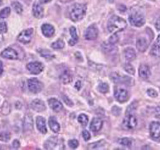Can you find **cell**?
<instances>
[{"instance_id": "cb8c5ba5", "label": "cell", "mask_w": 160, "mask_h": 150, "mask_svg": "<svg viewBox=\"0 0 160 150\" xmlns=\"http://www.w3.org/2000/svg\"><path fill=\"white\" fill-rule=\"evenodd\" d=\"M48 126H49L50 129L53 132H58L60 131V126L58 123V121H56V119L53 117H51L48 121Z\"/></svg>"}, {"instance_id": "c3c4849f", "label": "cell", "mask_w": 160, "mask_h": 150, "mask_svg": "<svg viewBox=\"0 0 160 150\" xmlns=\"http://www.w3.org/2000/svg\"><path fill=\"white\" fill-rule=\"evenodd\" d=\"M80 84H82V82L80 81H76V89H80V87H82V85L80 86Z\"/></svg>"}, {"instance_id": "74e56055", "label": "cell", "mask_w": 160, "mask_h": 150, "mask_svg": "<svg viewBox=\"0 0 160 150\" xmlns=\"http://www.w3.org/2000/svg\"><path fill=\"white\" fill-rule=\"evenodd\" d=\"M8 31V27H7V24L4 21L0 22V32L1 33H6Z\"/></svg>"}, {"instance_id": "7402d4cb", "label": "cell", "mask_w": 160, "mask_h": 150, "mask_svg": "<svg viewBox=\"0 0 160 150\" xmlns=\"http://www.w3.org/2000/svg\"><path fill=\"white\" fill-rule=\"evenodd\" d=\"M32 14L36 18H42L43 16V8L39 3H34L32 7Z\"/></svg>"}, {"instance_id": "484cf974", "label": "cell", "mask_w": 160, "mask_h": 150, "mask_svg": "<svg viewBox=\"0 0 160 150\" xmlns=\"http://www.w3.org/2000/svg\"><path fill=\"white\" fill-rule=\"evenodd\" d=\"M70 35H71V38H70V40L69 41V44H70V45L73 46V45H75V44L77 43V41H78V35L76 33V27L71 26L70 28Z\"/></svg>"}, {"instance_id": "e0dca14e", "label": "cell", "mask_w": 160, "mask_h": 150, "mask_svg": "<svg viewBox=\"0 0 160 150\" xmlns=\"http://www.w3.org/2000/svg\"><path fill=\"white\" fill-rule=\"evenodd\" d=\"M48 105L55 112H59L63 109V105H62L61 102L58 101V99H56V98H50L48 100Z\"/></svg>"}, {"instance_id": "83f0119b", "label": "cell", "mask_w": 160, "mask_h": 150, "mask_svg": "<svg viewBox=\"0 0 160 150\" xmlns=\"http://www.w3.org/2000/svg\"><path fill=\"white\" fill-rule=\"evenodd\" d=\"M105 146L104 141H99L95 143H92L88 146L89 149H101Z\"/></svg>"}, {"instance_id": "d4e9b609", "label": "cell", "mask_w": 160, "mask_h": 150, "mask_svg": "<svg viewBox=\"0 0 160 150\" xmlns=\"http://www.w3.org/2000/svg\"><path fill=\"white\" fill-rule=\"evenodd\" d=\"M72 74L69 71V70H65L64 72L62 73L60 75V80L64 84H68L71 82L72 81Z\"/></svg>"}, {"instance_id": "44dd1931", "label": "cell", "mask_w": 160, "mask_h": 150, "mask_svg": "<svg viewBox=\"0 0 160 150\" xmlns=\"http://www.w3.org/2000/svg\"><path fill=\"white\" fill-rule=\"evenodd\" d=\"M24 131L25 132H30L33 128V121L32 117L30 115H26L24 119Z\"/></svg>"}, {"instance_id": "8992f818", "label": "cell", "mask_w": 160, "mask_h": 150, "mask_svg": "<svg viewBox=\"0 0 160 150\" xmlns=\"http://www.w3.org/2000/svg\"><path fill=\"white\" fill-rule=\"evenodd\" d=\"M137 125V120L136 118V116H134L131 114H127V116L124 119L123 121V127L124 129L126 130H133L134 128H136Z\"/></svg>"}, {"instance_id": "5b68a950", "label": "cell", "mask_w": 160, "mask_h": 150, "mask_svg": "<svg viewBox=\"0 0 160 150\" xmlns=\"http://www.w3.org/2000/svg\"><path fill=\"white\" fill-rule=\"evenodd\" d=\"M110 79L115 83H123L126 85H132L133 84V79L129 77L127 75H121L118 73L113 72L110 74Z\"/></svg>"}, {"instance_id": "6da1fadb", "label": "cell", "mask_w": 160, "mask_h": 150, "mask_svg": "<svg viewBox=\"0 0 160 150\" xmlns=\"http://www.w3.org/2000/svg\"><path fill=\"white\" fill-rule=\"evenodd\" d=\"M127 23L123 18H120L117 15H113L108 20V30L111 33H117L121 32L126 28Z\"/></svg>"}, {"instance_id": "f546056e", "label": "cell", "mask_w": 160, "mask_h": 150, "mask_svg": "<svg viewBox=\"0 0 160 150\" xmlns=\"http://www.w3.org/2000/svg\"><path fill=\"white\" fill-rule=\"evenodd\" d=\"M51 46H52V49H61L64 47V42L61 39H58L54 43H52Z\"/></svg>"}, {"instance_id": "1f68e13d", "label": "cell", "mask_w": 160, "mask_h": 150, "mask_svg": "<svg viewBox=\"0 0 160 150\" xmlns=\"http://www.w3.org/2000/svg\"><path fill=\"white\" fill-rule=\"evenodd\" d=\"M78 121L80 124H82V126L86 127L88 123V117L86 115H84V114H82V115L79 116Z\"/></svg>"}, {"instance_id": "5bb4252c", "label": "cell", "mask_w": 160, "mask_h": 150, "mask_svg": "<svg viewBox=\"0 0 160 150\" xmlns=\"http://www.w3.org/2000/svg\"><path fill=\"white\" fill-rule=\"evenodd\" d=\"M31 107L33 110H35L37 112H42L46 110V106L44 102L41 99H35L32 102Z\"/></svg>"}, {"instance_id": "4316f807", "label": "cell", "mask_w": 160, "mask_h": 150, "mask_svg": "<svg viewBox=\"0 0 160 150\" xmlns=\"http://www.w3.org/2000/svg\"><path fill=\"white\" fill-rule=\"evenodd\" d=\"M102 48L106 54H114V52L117 51V49L115 47H114V44H111L109 43H108V44H103L102 45Z\"/></svg>"}, {"instance_id": "816d5d0a", "label": "cell", "mask_w": 160, "mask_h": 150, "mask_svg": "<svg viewBox=\"0 0 160 150\" xmlns=\"http://www.w3.org/2000/svg\"><path fill=\"white\" fill-rule=\"evenodd\" d=\"M40 1V3H49L51 2L52 0H39Z\"/></svg>"}, {"instance_id": "e575fe53", "label": "cell", "mask_w": 160, "mask_h": 150, "mask_svg": "<svg viewBox=\"0 0 160 150\" xmlns=\"http://www.w3.org/2000/svg\"><path fill=\"white\" fill-rule=\"evenodd\" d=\"M39 53H40V55H42V57L46 59H52L54 58V56L49 52V51H48V50H39Z\"/></svg>"}, {"instance_id": "9a60e30c", "label": "cell", "mask_w": 160, "mask_h": 150, "mask_svg": "<svg viewBox=\"0 0 160 150\" xmlns=\"http://www.w3.org/2000/svg\"><path fill=\"white\" fill-rule=\"evenodd\" d=\"M42 32L47 38H51V37H52L54 35L55 30H54V27L52 25L43 24L42 26Z\"/></svg>"}, {"instance_id": "7c38bea8", "label": "cell", "mask_w": 160, "mask_h": 150, "mask_svg": "<svg viewBox=\"0 0 160 150\" xmlns=\"http://www.w3.org/2000/svg\"><path fill=\"white\" fill-rule=\"evenodd\" d=\"M1 56L3 58L8 59H17L18 53L12 48H7L1 53Z\"/></svg>"}, {"instance_id": "2e32d148", "label": "cell", "mask_w": 160, "mask_h": 150, "mask_svg": "<svg viewBox=\"0 0 160 150\" xmlns=\"http://www.w3.org/2000/svg\"><path fill=\"white\" fill-rule=\"evenodd\" d=\"M102 124H103V122H102L101 119L94 118L92 120V121L91 122V130L93 132H99V131L102 129Z\"/></svg>"}, {"instance_id": "681fc988", "label": "cell", "mask_w": 160, "mask_h": 150, "mask_svg": "<svg viewBox=\"0 0 160 150\" xmlns=\"http://www.w3.org/2000/svg\"><path fill=\"white\" fill-rule=\"evenodd\" d=\"M64 100H65V103H66V104H69V105H73V104L70 102V100L69 99V98H66L65 97H64Z\"/></svg>"}, {"instance_id": "603a6c76", "label": "cell", "mask_w": 160, "mask_h": 150, "mask_svg": "<svg viewBox=\"0 0 160 150\" xmlns=\"http://www.w3.org/2000/svg\"><path fill=\"white\" fill-rule=\"evenodd\" d=\"M124 54H125V59L127 61H129V62L134 60L135 59H136V57H137L136 51H135L133 49H131V48H128V49H125Z\"/></svg>"}, {"instance_id": "f1b7e54d", "label": "cell", "mask_w": 160, "mask_h": 150, "mask_svg": "<svg viewBox=\"0 0 160 150\" xmlns=\"http://www.w3.org/2000/svg\"><path fill=\"white\" fill-rule=\"evenodd\" d=\"M98 89L100 92L102 93H107L108 92V85L107 83H104V82H100L98 86Z\"/></svg>"}, {"instance_id": "f5cc1de1", "label": "cell", "mask_w": 160, "mask_h": 150, "mask_svg": "<svg viewBox=\"0 0 160 150\" xmlns=\"http://www.w3.org/2000/svg\"><path fill=\"white\" fill-rule=\"evenodd\" d=\"M156 45L158 46L160 48V35L158 37V39H157V43H156Z\"/></svg>"}, {"instance_id": "db71d44e", "label": "cell", "mask_w": 160, "mask_h": 150, "mask_svg": "<svg viewBox=\"0 0 160 150\" xmlns=\"http://www.w3.org/2000/svg\"><path fill=\"white\" fill-rule=\"evenodd\" d=\"M3 33H1V32H0V44H1V43H2V42H3Z\"/></svg>"}, {"instance_id": "60d3db41", "label": "cell", "mask_w": 160, "mask_h": 150, "mask_svg": "<svg viewBox=\"0 0 160 150\" xmlns=\"http://www.w3.org/2000/svg\"><path fill=\"white\" fill-rule=\"evenodd\" d=\"M4 110H7L8 113H9V111H10V108H9V104H8V102H5V103L3 104V107H2V109H1V113L3 114Z\"/></svg>"}, {"instance_id": "d6a6232c", "label": "cell", "mask_w": 160, "mask_h": 150, "mask_svg": "<svg viewBox=\"0 0 160 150\" xmlns=\"http://www.w3.org/2000/svg\"><path fill=\"white\" fill-rule=\"evenodd\" d=\"M12 6L15 9V11L17 13V14H21L23 12V7L21 5V3L19 2H13L12 3Z\"/></svg>"}, {"instance_id": "f6af8a7d", "label": "cell", "mask_w": 160, "mask_h": 150, "mask_svg": "<svg viewBox=\"0 0 160 150\" xmlns=\"http://www.w3.org/2000/svg\"><path fill=\"white\" fill-rule=\"evenodd\" d=\"M12 146H13V147L15 149H17L21 146V143H20V142L18 141V140H15V141L13 142V143H12Z\"/></svg>"}, {"instance_id": "3957f363", "label": "cell", "mask_w": 160, "mask_h": 150, "mask_svg": "<svg viewBox=\"0 0 160 150\" xmlns=\"http://www.w3.org/2000/svg\"><path fill=\"white\" fill-rule=\"evenodd\" d=\"M44 147L46 149H64V142L57 137H50L48 140H47Z\"/></svg>"}, {"instance_id": "7a4b0ae2", "label": "cell", "mask_w": 160, "mask_h": 150, "mask_svg": "<svg viewBox=\"0 0 160 150\" xmlns=\"http://www.w3.org/2000/svg\"><path fill=\"white\" fill-rule=\"evenodd\" d=\"M87 4L85 3H76L74 4L70 11V18L74 21H79L82 20L86 15Z\"/></svg>"}, {"instance_id": "d590c367", "label": "cell", "mask_w": 160, "mask_h": 150, "mask_svg": "<svg viewBox=\"0 0 160 150\" xmlns=\"http://www.w3.org/2000/svg\"><path fill=\"white\" fill-rule=\"evenodd\" d=\"M119 144L123 145V146H126V147H131V139L129 138H122L119 140Z\"/></svg>"}, {"instance_id": "9c48e42d", "label": "cell", "mask_w": 160, "mask_h": 150, "mask_svg": "<svg viewBox=\"0 0 160 150\" xmlns=\"http://www.w3.org/2000/svg\"><path fill=\"white\" fill-rule=\"evenodd\" d=\"M26 69L28 70L31 74L33 75H38L43 70V65L40 62H31V63L27 64L26 65Z\"/></svg>"}, {"instance_id": "836d02e7", "label": "cell", "mask_w": 160, "mask_h": 150, "mask_svg": "<svg viewBox=\"0 0 160 150\" xmlns=\"http://www.w3.org/2000/svg\"><path fill=\"white\" fill-rule=\"evenodd\" d=\"M11 137L9 132H0V140L3 142H8Z\"/></svg>"}, {"instance_id": "11a10c76", "label": "cell", "mask_w": 160, "mask_h": 150, "mask_svg": "<svg viewBox=\"0 0 160 150\" xmlns=\"http://www.w3.org/2000/svg\"><path fill=\"white\" fill-rule=\"evenodd\" d=\"M108 1L109 3H113V2H114V0H108Z\"/></svg>"}, {"instance_id": "277c9868", "label": "cell", "mask_w": 160, "mask_h": 150, "mask_svg": "<svg viewBox=\"0 0 160 150\" xmlns=\"http://www.w3.org/2000/svg\"><path fill=\"white\" fill-rule=\"evenodd\" d=\"M129 20L132 26H137V27H141L145 24V18L139 12L134 11L131 12L129 15Z\"/></svg>"}, {"instance_id": "52a82bcc", "label": "cell", "mask_w": 160, "mask_h": 150, "mask_svg": "<svg viewBox=\"0 0 160 150\" xmlns=\"http://www.w3.org/2000/svg\"><path fill=\"white\" fill-rule=\"evenodd\" d=\"M27 85H28V89L32 93H38V92H40L42 90V87H43L41 81H39L36 78L29 79L28 81H27Z\"/></svg>"}, {"instance_id": "8d00e7d4", "label": "cell", "mask_w": 160, "mask_h": 150, "mask_svg": "<svg viewBox=\"0 0 160 150\" xmlns=\"http://www.w3.org/2000/svg\"><path fill=\"white\" fill-rule=\"evenodd\" d=\"M125 70L126 72L129 73V74H131V75H134L135 74L134 67L132 66L131 65H130V64H126V65H125Z\"/></svg>"}, {"instance_id": "ffe728a7", "label": "cell", "mask_w": 160, "mask_h": 150, "mask_svg": "<svg viewBox=\"0 0 160 150\" xmlns=\"http://www.w3.org/2000/svg\"><path fill=\"white\" fill-rule=\"evenodd\" d=\"M37 127H38V131L40 132L46 134L47 133V127H46V121L43 117L38 116L37 118Z\"/></svg>"}, {"instance_id": "ab89813d", "label": "cell", "mask_w": 160, "mask_h": 150, "mask_svg": "<svg viewBox=\"0 0 160 150\" xmlns=\"http://www.w3.org/2000/svg\"><path fill=\"white\" fill-rule=\"evenodd\" d=\"M118 40H119V38H118V36L117 34H114L112 37L109 38V40H108V43L111 44H115L116 43H118Z\"/></svg>"}, {"instance_id": "b9f144b4", "label": "cell", "mask_w": 160, "mask_h": 150, "mask_svg": "<svg viewBox=\"0 0 160 150\" xmlns=\"http://www.w3.org/2000/svg\"><path fill=\"white\" fill-rule=\"evenodd\" d=\"M147 92H148V94L150 97H152V98H156L158 96V92L153 89H148L147 91Z\"/></svg>"}, {"instance_id": "d6986e66", "label": "cell", "mask_w": 160, "mask_h": 150, "mask_svg": "<svg viewBox=\"0 0 160 150\" xmlns=\"http://www.w3.org/2000/svg\"><path fill=\"white\" fill-rule=\"evenodd\" d=\"M151 75V70L148 65H142L139 68V75L141 78L148 79Z\"/></svg>"}, {"instance_id": "f35d334b", "label": "cell", "mask_w": 160, "mask_h": 150, "mask_svg": "<svg viewBox=\"0 0 160 150\" xmlns=\"http://www.w3.org/2000/svg\"><path fill=\"white\" fill-rule=\"evenodd\" d=\"M69 146H70L71 148H76V147L79 146L78 141H77V140H76V139L70 140V141H69Z\"/></svg>"}, {"instance_id": "30bf717a", "label": "cell", "mask_w": 160, "mask_h": 150, "mask_svg": "<svg viewBox=\"0 0 160 150\" xmlns=\"http://www.w3.org/2000/svg\"><path fill=\"white\" fill-rule=\"evenodd\" d=\"M98 36V30L96 25H92L86 30L85 32V38L87 40H95Z\"/></svg>"}, {"instance_id": "7bdbcfd3", "label": "cell", "mask_w": 160, "mask_h": 150, "mask_svg": "<svg viewBox=\"0 0 160 150\" xmlns=\"http://www.w3.org/2000/svg\"><path fill=\"white\" fill-rule=\"evenodd\" d=\"M82 137H83V138H84L86 141H88V140H90L91 138L90 133L88 132V131H83V132H82Z\"/></svg>"}, {"instance_id": "4fadbf2b", "label": "cell", "mask_w": 160, "mask_h": 150, "mask_svg": "<svg viewBox=\"0 0 160 150\" xmlns=\"http://www.w3.org/2000/svg\"><path fill=\"white\" fill-rule=\"evenodd\" d=\"M150 135L152 138L160 137V123L152 122L150 124Z\"/></svg>"}, {"instance_id": "9f6ffc18", "label": "cell", "mask_w": 160, "mask_h": 150, "mask_svg": "<svg viewBox=\"0 0 160 150\" xmlns=\"http://www.w3.org/2000/svg\"><path fill=\"white\" fill-rule=\"evenodd\" d=\"M2 4V0H0V5Z\"/></svg>"}, {"instance_id": "ac0fdd59", "label": "cell", "mask_w": 160, "mask_h": 150, "mask_svg": "<svg viewBox=\"0 0 160 150\" xmlns=\"http://www.w3.org/2000/svg\"><path fill=\"white\" fill-rule=\"evenodd\" d=\"M148 41L145 38H139L137 41V48L140 52H145L148 47Z\"/></svg>"}, {"instance_id": "4dcf8cb0", "label": "cell", "mask_w": 160, "mask_h": 150, "mask_svg": "<svg viewBox=\"0 0 160 150\" xmlns=\"http://www.w3.org/2000/svg\"><path fill=\"white\" fill-rule=\"evenodd\" d=\"M10 12H11V9L9 7H6L4 9H3L1 11H0V18L1 19H5L10 15Z\"/></svg>"}, {"instance_id": "ee69618b", "label": "cell", "mask_w": 160, "mask_h": 150, "mask_svg": "<svg viewBox=\"0 0 160 150\" xmlns=\"http://www.w3.org/2000/svg\"><path fill=\"white\" fill-rule=\"evenodd\" d=\"M112 112L114 114V116H119V113H120V110H119V107L114 106L113 107V109H112Z\"/></svg>"}, {"instance_id": "ba28073f", "label": "cell", "mask_w": 160, "mask_h": 150, "mask_svg": "<svg viewBox=\"0 0 160 150\" xmlns=\"http://www.w3.org/2000/svg\"><path fill=\"white\" fill-rule=\"evenodd\" d=\"M32 36H33V29H26L24 30L23 32H21L19 36H18L17 40L21 43V44H29L32 40Z\"/></svg>"}, {"instance_id": "8fae6325", "label": "cell", "mask_w": 160, "mask_h": 150, "mask_svg": "<svg viewBox=\"0 0 160 150\" xmlns=\"http://www.w3.org/2000/svg\"><path fill=\"white\" fill-rule=\"evenodd\" d=\"M114 97L119 103H125L129 99V93L126 90L117 88L114 92Z\"/></svg>"}, {"instance_id": "bcb514c9", "label": "cell", "mask_w": 160, "mask_h": 150, "mask_svg": "<svg viewBox=\"0 0 160 150\" xmlns=\"http://www.w3.org/2000/svg\"><path fill=\"white\" fill-rule=\"evenodd\" d=\"M155 116H156L157 118L160 119V106L157 107V108L155 109Z\"/></svg>"}, {"instance_id": "7dc6e473", "label": "cell", "mask_w": 160, "mask_h": 150, "mask_svg": "<svg viewBox=\"0 0 160 150\" xmlns=\"http://www.w3.org/2000/svg\"><path fill=\"white\" fill-rule=\"evenodd\" d=\"M155 26H156V28L158 30H160V17L158 18L156 21V23H155Z\"/></svg>"}, {"instance_id": "f907efd6", "label": "cell", "mask_w": 160, "mask_h": 150, "mask_svg": "<svg viewBox=\"0 0 160 150\" xmlns=\"http://www.w3.org/2000/svg\"><path fill=\"white\" fill-rule=\"evenodd\" d=\"M3 63L0 61V75L1 74H3Z\"/></svg>"}]
</instances>
